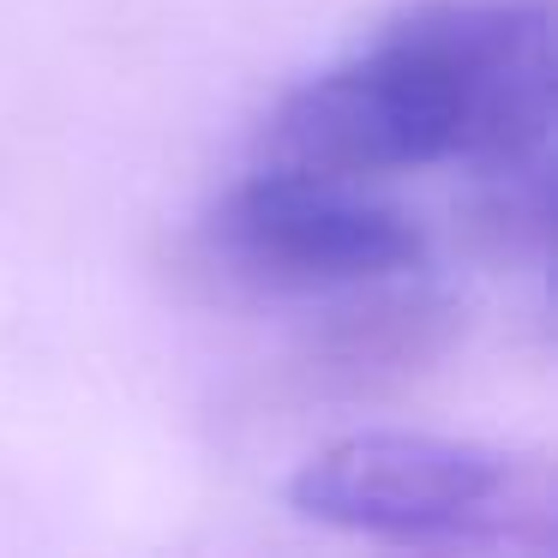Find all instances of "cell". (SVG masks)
Returning a JSON list of instances; mask_svg holds the SVG:
<instances>
[{
	"instance_id": "3957f363",
	"label": "cell",
	"mask_w": 558,
	"mask_h": 558,
	"mask_svg": "<svg viewBox=\"0 0 558 558\" xmlns=\"http://www.w3.org/2000/svg\"><path fill=\"white\" fill-rule=\"evenodd\" d=\"M210 265L270 294L390 289L426 265V234L409 210L354 181L253 169L198 222Z\"/></svg>"
},
{
	"instance_id": "6da1fadb",
	"label": "cell",
	"mask_w": 558,
	"mask_h": 558,
	"mask_svg": "<svg viewBox=\"0 0 558 558\" xmlns=\"http://www.w3.org/2000/svg\"><path fill=\"white\" fill-rule=\"evenodd\" d=\"M445 162L553 169V0H414L258 126V169L373 186Z\"/></svg>"
},
{
	"instance_id": "277c9868",
	"label": "cell",
	"mask_w": 558,
	"mask_h": 558,
	"mask_svg": "<svg viewBox=\"0 0 558 558\" xmlns=\"http://www.w3.org/2000/svg\"><path fill=\"white\" fill-rule=\"evenodd\" d=\"M553 222V169L481 174L469 205V234L498 265H541Z\"/></svg>"
},
{
	"instance_id": "7a4b0ae2",
	"label": "cell",
	"mask_w": 558,
	"mask_h": 558,
	"mask_svg": "<svg viewBox=\"0 0 558 558\" xmlns=\"http://www.w3.org/2000/svg\"><path fill=\"white\" fill-rule=\"evenodd\" d=\"M294 517L385 546H529L558 534L546 457L438 433H349L301 462Z\"/></svg>"
}]
</instances>
